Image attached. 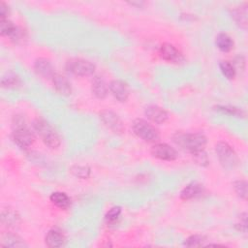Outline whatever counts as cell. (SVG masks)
Segmentation results:
<instances>
[{
    "label": "cell",
    "instance_id": "obj_32",
    "mask_svg": "<svg viewBox=\"0 0 248 248\" xmlns=\"http://www.w3.org/2000/svg\"><path fill=\"white\" fill-rule=\"evenodd\" d=\"M246 213H242L240 215V223H237L235 225L236 229L240 232H246V225H247V218H246Z\"/></svg>",
    "mask_w": 248,
    "mask_h": 248
},
{
    "label": "cell",
    "instance_id": "obj_19",
    "mask_svg": "<svg viewBox=\"0 0 248 248\" xmlns=\"http://www.w3.org/2000/svg\"><path fill=\"white\" fill-rule=\"evenodd\" d=\"M231 16L234 22L241 28L247 27V6H240L231 11Z\"/></svg>",
    "mask_w": 248,
    "mask_h": 248
},
{
    "label": "cell",
    "instance_id": "obj_12",
    "mask_svg": "<svg viewBox=\"0 0 248 248\" xmlns=\"http://www.w3.org/2000/svg\"><path fill=\"white\" fill-rule=\"evenodd\" d=\"M45 242L46 246L50 248L62 247L66 243V236L60 229L52 228L46 232L45 237Z\"/></svg>",
    "mask_w": 248,
    "mask_h": 248
},
{
    "label": "cell",
    "instance_id": "obj_23",
    "mask_svg": "<svg viewBox=\"0 0 248 248\" xmlns=\"http://www.w3.org/2000/svg\"><path fill=\"white\" fill-rule=\"evenodd\" d=\"M70 172L78 178L80 179H87L90 176L91 169L88 166L82 165H74L70 168Z\"/></svg>",
    "mask_w": 248,
    "mask_h": 248
},
{
    "label": "cell",
    "instance_id": "obj_27",
    "mask_svg": "<svg viewBox=\"0 0 248 248\" xmlns=\"http://www.w3.org/2000/svg\"><path fill=\"white\" fill-rule=\"evenodd\" d=\"M206 237L202 234H193L185 239L184 245L187 247H200L204 245Z\"/></svg>",
    "mask_w": 248,
    "mask_h": 248
},
{
    "label": "cell",
    "instance_id": "obj_34",
    "mask_svg": "<svg viewBox=\"0 0 248 248\" xmlns=\"http://www.w3.org/2000/svg\"><path fill=\"white\" fill-rule=\"evenodd\" d=\"M130 4H131V5H133V6H136V5H138V7L140 8V7L141 5H143L144 3H143V2H140V3H139V2H131Z\"/></svg>",
    "mask_w": 248,
    "mask_h": 248
},
{
    "label": "cell",
    "instance_id": "obj_13",
    "mask_svg": "<svg viewBox=\"0 0 248 248\" xmlns=\"http://www.w3.org/2000/svg\"><path fill=\"white\" fill-rule=\"evenodd\" d=\"M34 70L39 76L45 78H52L55 75L51 62L46 58H38L34 63Z\"/></svg>",
    "mask_w": 248,
    "mask_h": 248
},
{
    "label": "cell",
    "instance_id": "obj_33",
    "mask_svg": "<svg viewBox=\"0 0 248 248\" xmlns=\"http://www.w3.org/2000/svg\"><path fill=\"white\" fill-rule=\"evenodd\" d=\"M10 14V8L5 2L0 3V17L1 19L7 18L8 15Z\"/></svg>",
    "mask_w": 248,
    "mask_h": 248
},
{
    "label": "cell",
    "instance_id": "obj_28",
    "mask_svg": "<svg viewBox=\"0 0 248 248\" xmlns=\"http://www.w3.org/2000/svg\"><path fill=\"white\" fill-rule=\"evenodd\" d=\"M232 187L236 195L243 200L247 199V182L245 180H236L232 183Z\"/></svg>",
    "mask_w": 248,
    "mask_h": 248
},
{
    "label": "cell",
    "instance_id": "obj_3",
    "mask_svg": "<svg viewBox=\"0 0 248 248\" xmlns=\"http://www.w3.org/2000/svg\"><path fill=\"white\" fill-rule=\"evenodd\" d=\"M33 129L35 133L41 137L43 142L49 148H57L61 143V139L53 127L43 118H36L33 121Z\"/></svg>",
    "mask_w": 248,
    "mask_h": 248
},
{
    "label": "cell",
    "instance_id": "obj_8",
    "mask_svg": "<svg viewBox=\"0 0 248 248\" xmlns=\"http://www.w3.org/2000/svg\"><path fill=\"white\" fill-rule=\"evenodd\" d=\"M153 157L163 161H174L178 157V153L175 148L168 143H156L150 150Z\"/></svg>",
    "mask_w": 248,
    "mask_h": 248
},
{
    "label": "cell",
    "instance_id": "obj_14",
    "mask_svg": "<svg viewBox=\"0 0 248 248\" xmlns=\"http://www.w3.org/2000/svg\"><path fill=\"white\" fill-rule=\"evenodd\" d=\"M91 92L97 99H105L107 97L108 93V86L102 77H94L91 84Z\"/></svg>",
    "mask_w": 248,
    "mask_h": 248
},
{
    "label": "cell",
    "instance_id": "obj_26",
    "mask_svg": "<svg viewBox=\"0 0 248 248\" xmlns=\"http://www.w3.org/2000/svg\"><path fill=\"white\" fill-rule=\"evenodd\" d=\"M17 26H16L10 19L3 18L0 20V33L2 36L11 37Z\"/></svg>",
    "mask_w": 248,
    "mask_h": 248
},
{
    "label": "cell",
    "instance_id": "obj_2",
    "mask_svg": "<svg viewBox=\"0 0 248 248\" xmlns=\"http://www.w3.org/2000/svg\"><path fill=\"white\" fill-rule=\"evenodd\" d=\"M172 140L176 145L191 154L204 149L207 140L202 133H181L177 132L173 135Z\"/></svg>",
    "mask_w": 248,
    "mask_h": 248
},
{
    "label": "cell",
    "instance_id": "obj_25",
    "mask_svg": "<svg viewBox=\"0 0 248 248\" xmlns=\"http://www.w3.org/2000/svg\"><path fill=\"white\" fill-rule=\"evenodd\" d=\"M219 67H220V70H221L222 74L228 79H232L235 77V74H236L235 67L230 61H221L219 63Z\"/></svg>",
    "mask_w": 248,
    "mask_h": 248
},
{
    "label": "cell",
    "instance_id": "obj_29",
    "mask_svg": "<svg viewBox=\"0 0 248 248\" xmlns=\"http://www.w3.org/2000/svg\"><path fill=\"white\" fill-rule=\"evenodd\" d=\"M121 215V207L118 205L112 206L106 214L105 216V220L108 224H114L120 217Z\"/></svg>",
    "mask_w": 248,
    "mask_h": 248
},
{
    "label": "cell",
    "instance_id": "obj_22",
    "mask_svg": "<svg viewBox=\"0 0 248 248\" xmlns=\"http://www.w3.org/2000/svg\"><path fill=\"white\" fill-rule=\"evenodd\" d=\"M21 80L19 77L14 73H7L1 78V84L5 88H16L19 86Z\"/></svg>",
    "mask_w": 248,
    "mask_h": 248
},
{
    "label": "cell",
    "instance_id": "obj_7",
    "mask_svg": "<svg viewBox=\"0 0 248 248\" xmlns=\"http://www.w3.org/2000/svg\"><path fill=\"white\" fill-rule=\"evenodd\" d=\"M100 118L102 122L105 124V126L115 134H121L125 129L124 124L119 115L112 110L105 109L101 111Z\"/></svg>",
    "mask_w": 248,
    "mask_h": 248
},
{
    "label": "cell",
    "instance_id": "obj_1",
    "mask_svg": "<svg viewBox=\"0 0 248 248\" xmlns=\"http://www.w3.org/2000/svg\"><path fill=\"white\" fill-rule=\"evenodd\" d=\"M12 139L21 149L29 148L35 140L32 131L27 127L25 118L20 114H16L12 120Z\"/></svg>",
    "mask_w": 248,
    "mask_h": 248
},
{
    "label": "cell",
    "instance_id": "obj_6",
    "mask_svg": "<svg viewBox=\"0 0 248 248\" xmlns=\"http://www.w3.org/2000/svg\"><path fill=\"white\" fill-rule=\"evenodd\" d=\"M66 71L77 77H87L91 76L95 72V65L89 61L82 58H72L66 62Z\"/></svg>",
    "mask_w": 248,
    "mask_h": 248
},
{
    "label": "cell",
    "instance_id": "obj_20",
    "mask_svg": "<svg viewBox=\"0 0 248 248\" xmlns=\"http://www.w3.org/2000/svg\"><path fill=\"white\" fill-rule=\"evenodd\" d=\"M49 199L50 202L60 209H68L71 206V199L64 192H53Z\"/></svg>",
    "mask_w": 248,
    "mask_h": 248
},
{
    "label": "cell",
    "instance_id": "obj_30",
    "mask_svg": "<svg viewBox=\"0 0 248 248\" xmlns=\"http://www.w3.org/2000/svg\"><path fill=\"white\" fill-rule=\"evenodd\" d=\"M192 156H193L194 160L196 161V163L202 167H206L209 164V159H208V156H207L206 152L204 151V149L193 153Z\"/></svg>",
    "mask_w": 248,
    "mask_h": 248
},
{
    "label": "cell",
    "instance_id": "obj_17",
    "mask_svg": "<svg viewBox=\"0 0 248 248\" xmlns=\"http://www.w3.org/2000/svg\"><path fill=\"white\" fill-rule=\"evenodd\" d=\"M203 193V186L197 182H192L186 185L180 192V199L183 201L192 200L201 196Z\"/></svg>",
    "mask_w": 248,
    "mask_h": 248
},
{
    "label": "cell",
    "instance_id": "obj_18",
    "mask_svg": "<svg viewBox=\"0 0 248 248\" xmlns=\"http://www.w3.org/2000/svg\"><path fill=\"white\" fill-rule=\"evenodd\" d=\"M1 246L5 247H27L25 241L16 233L7 232L2 235Z\"/></svg>",
    "mask_w": 248,
    "mask_h": 248
},
{
    "label": "cell",
    "instance_id": "obj_5",
    "mask_svg": "<svg viewBox=\"0 0 248 248\" xmlns=\"http://www.w3.org/2000/svg\"><path fill=\"white\" fill-rule=\"evenodd\" d=\"M132 130L137 137L147 142H156L160 139L158 130L142 118H137L133 121Z\"/></svg>",
    "mask_w": 248,
    "mask_h": 248
},
{
    "label": "cell",
    "instance_id": "obj_9",
    "mask_svg": "<svg viewBox=\"0 0 248 248\" xmlns=\"http://www.w3.org/2000/svg\"><path fill=\"white\" fill-rule=\"evenodd\" d=\"M160 55L166 61L171 63H181L184 61V56L182 53L171 44L165 43L160 47Z\"/></svg>",
    "mask_w": 248,
    "mask_h": 248
},
{
    "label": "cell",
    "instance_id": "obj_10",
    "mask_svg": "<svg viewBox=\"0 0 248 248\" xmlns=\"http://www.w3.org/2000/svg\"><path fill=\"white\" fill-rule=\"evenodd\" d=\"M108 90L117 101L122 103L126 102L130 95L128 85L120 79L111 80L108 84Z\"/></svg>",
    "mask_w": 248,
    "mask_h": 248
},
{
    "label": "cell",
    "instance_id": "obj_16",
    "mask_svg": "<svg viewBox=\"0 0 248 248\" xmlns=\"http://www.w3.org/2000/svg\"><path fill=\"white\" fill-rule=\"evenodd\" d=\"M1 223L8 228H15L20 223V216L13 208L3 209L1 212Z\"/></svg>",
    "mask_w": 248,
    "mask_h": 248
},
{
    "label": "cell",
    "instance_id": "obj_15",
    "mask_svg": "<svg viewBox=\"0 0 248 248\" xmlns=\"http://www.w3.org/2000/svg\"><path fill=\"white\" fill-rule=\"evenodd\" d=\"M55 90L63 96H69L72 93V85L68 78L60 74H55L52 78Z\"/></svg>",
    "mask_w": 248,
    "mask_h": 248
},
{
    "label": "cell",
    "instance_id": "obj_21",
    "mask_svg": "<svg viewBox=\"0 0 248 248\" xmlns=\"http://www.w3.org/2000/svg\"><path fill=\"white\" fill-rule=\"evenodd\" d=\"M216 46L223 52H229L233 48V40L226 33H219L215 38Z\"/></svg>",
    "mask_w": 248,
    "mask_h": 248
},
{
    "label": "cell",
    "instance_id": "obj_31",
    "mask_svg": "<svg viewBox=\"0 0 248 248\" xmlns=\"http://www.w3.org/2000/svg\"><path fill=\"white\" fill-rule=\"evenodd\" d=\"M11 40L16 43V44H19L22 43L25 39H26V32L20 28V27H16V29L15 30V32L11 35Z\"/></svg>",
    "mask_w": 248,
    "mask_h": 248
},
{
    "label": "cell",
    "instance_id": "obj_11",
    "mask_svg": "<svg viewBox=\"0 0 248 248\" xmlns=\"http://www.w3.org/2000/svg\"><path fill=\"white\" fill-rule=\"evenodd\" d=\"M144 114L147 117V119L156 124H163L169 118L168 111L157 105L147 106L144 109Z\"/></svg>",
    "mask_w": 248,
    "mask_h": 248
},
{
    "label": "cell",
    "instance_id": "obj_24",
    "mask_svg": "<svg viewBox=\"0 0 248 248\" xmlns=\"http://www.w3.org/2000/svg\"><path fill=\"white\" fill-rule=\"evenodd\" d=\"M215 109L222 113H226V114L235 116V117H244L245 116L244 110L237 107H234V106H216Z\"/></svg>",
    "mask_w": 248,
    "mask_h": 248
},
{
    "label": "cell",
    "instance_id": "obj_4",
    "mask_svg": "<svg viewBox=\"0 0 248 248\" xmlns=\"http://www.w3.org/2000/svg\"><path fill=\"white\" fill-rule=\"evenodd\" d=\"M215 152L221 166L225 170H232L238 166V156L228 142L219 141L215 146Z\"/></svg>",
    "mask_w": 248,
    "mask_h": 248
}]
</instances>
